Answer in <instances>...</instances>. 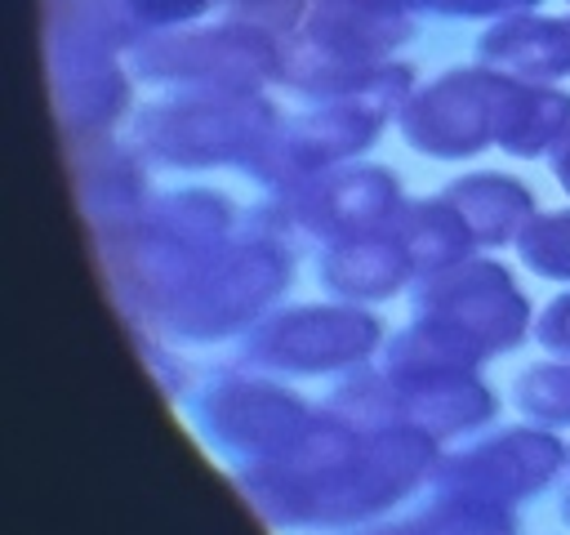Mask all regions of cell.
Instances as JSON below:
<instances>
[{"instance_id":"obj_4","label":"cell","mask_w":570,"mask_h":535,"mask_svg":"<svg viewBox=\"0 0 570 535\" xmlns=\"http://www.w3.org/2000/svg\"><path fill=\"white\" fill-rule=\"evenodd\" d=\"M374 343V321L361 312H338V308H303L289 317H276L249 352L263 366L276 370H325L338 361L361 357Z\"/></svg>"},{"instance_id":"obj_13","label":"cell","mask_w":570,"mask_h":535,"mask_svg":"<svg viewBox=\"0 0 570 535\" xmlns=\"http://www.w3.org/2000/svg\"><path fill=\"white\" fill-rule=\"evenodd\" d=\"M552 169H557V178H561V187L570 192V129L557 138V156H552Z\"/></svg>"},{"instance_id":"obj_3","label":"cell","mask_w":570,"mask_h":535,"mask_svg":"<svg viewBox=\"0 0 570 535\" xmlns=\"http://www.w3.org/2000/svg\"><path fill=\"white\" fill-rule=\"evenodd\" d=\"M432 317H450L463 325V343L481 339V348H508L525 330V303L512 290L508 272L494 263H468L432 281V290L419 299Z\"/></svg>"},{"instance_id":"obj_8","label":"cell","mask_w":570,"mask_h":535,"mask_svg":"<svg viewBox=\"0 0 570 535\" xmlns=\"http://www.w3.org/2000/svg\"><path fill=\"white\" fill-rule=\"evenodd\" d=\"M521 259L543 276L570 281V214L534 218L521 232Z\"/></svg>"},{"instance_id":"obj_9","label":"cell","mask_w":570,"mask_h":535,"mask_svg":"<svg viewBox=\"0 0 570 535\" xmlns=\"http://www.w3.org/2000/svg\"><path fill=\"white\" fill-rule=\"evenodd\" d=\"M517 401H521V410H530L539 419L570 424V366H539V370L521 374Z\"/></svg>"},{"instance_id":"obj_10","label":"cell","mask_w":570,"mask_h":535,"mask_svg":"<svg viewBox=\"0 0 570 535\" xmlns=\"http://www.w3.org/2000/svg\"><path fill=\"white\" fill-rule=\"evenodd\" d=\"M214 0H125V18L129 27H147V31H165L178 22H191L196 13H205Z\"/></svg>"},{"instance_id":"obj_6","label":"cell","mask_w":570,"mask_h":535,"mask_svg":"<svg viewBox=\"0 0 570 535\" xmlns=\"http://www.w3.org/2000/svg\"><path fill=\"white\" fill-rule=\"evenodd\" d=\"M450 201H454L459 218L472 223L476 241H503V236H512L517 223L530 210L525 187L512 183V178H503V174H476V178L459 183L450 192Z\"/></svg>"},{"instance_id":"obj_5","label":"cell","mask_w":570,"mask_h":535,"mask_svg":"<svg viewBox=\"0 0 570 535\" xmlns=\"http://www.w3.org/2000/svg\"><path fill=\"white\" fill-rule=\"evenodd\" d=\"M476 58L512 80H557L570 71V22L534 9L490 18L476 36Z\"/></svg>"},{"instance_id":"obj_1","label":"cell","mask_w":570,"mask_h":535,"mask_svg":"<svg viewBox=\"0 0 570 535\" xmlns=\"http://www.w3.org/2000/svg\"><path fill=\"white\" fill-rule=\"evenodd\" d=\"M276 67L272 31L254 22H223V27H165L138 45V71L151 80H223V85H254Z\"/></svg>"},{"instance_id":"obj_2","label":"cell","mask_w":570,"mask_h":535,"mask_svg":"<svg viewBox=\"0 0 570 535\" xmlns=\"http://www.w3.org/2000/svg\"><path fill=\"white\" fill-rule=\"evenodd\" d=\"M508 85L512 76L499 71H445L401 111V129L419 152L432 156L476 152L499 134Z\"/></svg>"},{"instance_id":"obj_7","label":"cell","mask_w":570,"mask_h":535,"mask_svg":"<svg viewBox=\"0 0 570 535\" xmlns=\"http://www.w3.org/2000/svg\"><path fill=\"white\" fill-rule=\"evenodd\" d=\"M405 268H410V254L396 245L392 250L387 245H343L325 259V281L338 294L379 299V294H392L401 285Z\"/></svg>"},{"instance_id":"obj_11","label":"cell","mask_w":570,"mask_h":535,"mask_svg":"<svg viewBox=\"0 0 570 535\" xmlns=\"http://www.w3.org/2000/svg\"><path fill=\"white\" fill-rule=\"evenodd\" d=\"M227 9L240 18V22H254L263 31H294L307 0H227Z\"/></svg>"},{"instance_id":"obj_12","label":"cell","mask_w":570,"mask_h":535,"mask_svg":"<svg viewBox=\"0 0 570 535\" xmlns=\"http://www.w3.org/2000/svg\"><path fill=\"white\" fill-rule=\"evenodd\" d=\"M539 339H543L548 352L570 357V294H561V299L543 312V321H539Z\"/></svg>"}]
</instances>
